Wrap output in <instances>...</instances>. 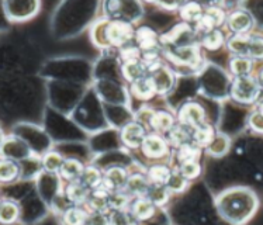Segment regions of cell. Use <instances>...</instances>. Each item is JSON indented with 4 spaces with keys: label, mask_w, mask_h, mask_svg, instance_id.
<instances>
[{
    "label": "cell",
    "mask_w": 263,
    "mask_h": 225,
    "mask_svg": "<svg viewBox=\"0 0 263 225\" xmlns=\"http://www.w3.org/2000/svg\"><path fill=\"white\" fill-rule=\"evenodd\" d=\"M64 158L57 154V152H49L43 158V167L49 173H57L61 171V167L64 165Z\"/></svg>",
    "instance_id": "cell-32"
},
{
    "label": "cell",
    "mask_w": 263,
    "mask_h": 225,
    "mask_svg": "<svg viewBox=\"0 0 263 225\" xmlns=\"http://www.w3.org/2000/svg\"><path fill=\"white\" fill-rule=\"evenodd\" d=\"M203 44L207 49H218L224 44V35L222 32L218 30H213V31L207 32L203 40Z\"/></svg>",
    "instance_id": "cell-37"
},
{
    "label": "cell",
    "mask_w": 263,
    "mask_h": 225,
    "mask_svg": "<svg viewBox=\"0 0 263 225\" xmlns=\"http://www.w3.org/2000/svg\"><path fill=\"white\" fill-rule=\"evenodd\" d=\"M155 207V204L152 203L148 197H135L131 201L129 211L137 221H145L149 220L151 217H154Z\"/></svg>",
    "instance_id": "cell-10"
},
{
    "label": "cell",
    "mask_w": 263,
    "mask_h": 225,
    "mask_svg": "<svg viewBox=\"0 0 263 225\" xmlns=\"http://www.w3.org/2000/svg\"><path fill=\"white\" fill-rule=\"evenodd\" d=\"M152 82L155 86L156 93H166L173 85V75L166 66H159L158 69L152 70Z\"/></svg>",
    "instance_id": "cell-15"
},
{
    "label": "cell",
    "mask_w": 263,
    "mask_h": 225,
    "mask_svg": "<svg viewBox=\"0 0 263 225\" xmlns=\"http://www.w3.org/2000/svg\"><path fill=\"white\" fill-rule=\"evenodd\" d=\"M134 215L127 210H116L110 215V224L111 225H135Z\"/></svg>",
    "instance_id": "cell-35"
},
{
    "label": "cell",
    "mask_w": 263,
    "mask_h": 225,
    "mask_svg": "<svg viewBox=\"0 0 263 225\" xmlns=\"http://www.w3.org/2000/svg\"><path fill=\"white\" fill-rule=\"evenodd\" d=\"M260 95V85L258 79L252 76H239L234 81L232 85V97L236 102L251 104L258 100Z\"/></svg>",
    "instance_id": "cell-4"
},
{
    "label": "cell",
    "mask_w": 263,
    "mask_h": 225,
    "mask_svg": "<svg viewBox=\"0 0 263 225\" xmlns=\"http://www.w3.org/2000/svg\"><path fill=\"white\" fill-rule=\"evenodd\" d=\"M18 217V207L14 201H9L5 200L2 203V209H0V220L3 224H11L14 222Z\"/></svg>",
    "instance_id": "cell-29"
},
{
    "label": "cell",
    "mask_w": 263,
    "mask_h": 225,
    "mask_svg": "<svg viewBox=\"0 0 263 225\" xmlns=\"http://www.w3.org/2000/svg\"><path fill=\"white\" fill-rule=\"evenodd\" d=\"M96 32L100 34L99 44L102 47L106 45H124L133 37L135 32L128 23L123 22H103L96 27Z\"/></svg>",
    "instance_id": "cell-2"
},
{
    "label": "cell",
    "mask_w": 263,
    "mask_h": 225,
    "mask_svg": "<svg viewBox=\"0 0 263 225\" xmlns=\"http://www.w3.org/2000/svg\"><path fill=\"white\" fill-rule=\"evenodd\" d=\"M179 120L180 124L192 128V131L204 125V110L197 103H189L183 106L180 113H179Z\"/></svg>",
    "instance_id": "cell-5"
},
{
    "label": "cell",
    "mask_w": 263,
    "mask_h": 225,
    "mask_svg": "<svg viewBox=\"0 0 263 225\" xmlns=\"http://www.w3.org/2000/svg\"><path fill=\"white\" fill-rule=\"evenodd\" d=\"M209 152L211 155L221 156L228 152L230 149V140L227 138L226 135H215L214 140L211 141V144L207 146Z\"/></svg>",
    "instance_id": "cell-31"
},
{
    "label": "cell",
    "mask_w": 263,
    "mask_h": 225,
    "mask_svg": "<svg viewBox=\"0 0 263 225\" xmlns=\"http://www.w3.org/2000/svg\"><path fill=\"white\" fill-rule=\"evenodd\" d=\"M221 215L232 224H242L256 211L258 200L248 189H234L227 192L218 201Z\"/></svg>",
    "instance_id": "cell-1"
},
{
    "label": "cell",
    "mask_w": 263,
    "mask_h": 225,
    "mask_svg": "<svg viewBox=\"0 0 263 225\" xmlns=\"http://www.w3.org/2000/svg\"><path fill=\"white\" fill-rule=\"evenodd\" d=\"M177 172H179L184 179L192 180V179H196V177L199 176L201 169H200L199 162H190V163H183V165H180V167H179V171Z\"/></svg>",
    "instance_id": "cell-38"
},
{
    "label": "cell",
    "mask_w": 263,
    "mask_h": 225,
    "mask_svg": "<svg viewBox=\"0 0 263 225\" xmlns=\"http://www.w3.org/2000/svg\"><path fill=\"white\" fill-rule=\"evenodd\" d=\"M103 175L102 172L99 171L96 166H86L85 167V171L82 173L81 180L85 184H86L87 188L93 190V189L99 188L100 184L103 183Z\"/></svg>",
    "instance_id": "cell-27"
},
{
    "label": "cell",
    "mask_w": 263,
    "mask_h": 225,
    "mask_svg": "<svg viewBox=\"0 0 263 225\" xmlns=\"http://www.w3.org/2000/svg\"><path fill=\"white\" fill-rule=\"evenodd\" d=\"M228 48L236 57L263 59V37H256L252 34H236L228 41Z\"/></svg>",
    "instance_id": "cell-3"
},
{
    "label": "cell",
    "mask_w": 263,
    "mask_h": 225,
    "mask_svg": "<svg viewBox=\"0 0 263 225\" xmlns=\"http://www.w3.org/2000/svg\"><path fill=\"white\" fill-rule=\"evenodd\" d=\"M249 125L251 128L258 133V134H263V114L259 111H253L249 117Z\"/></svg>",
    "instance_id": "cell-39"
},
{
    "label": "cell",
    "mask_w": 263,
    "mask_h": 225,
    "mask_svg": "<svg viewBox=\"0 0 263 225\" xmlns=\"http://www.w3.org/2000/svg\"><path fill=\"white\" fill-rule=\"evenodd\" d=\"M146 65L142 64L140 59L138 61H129V62H124L123 65V75L125 79L129 82H135L144 78L146 72Z\"/></svg>",
    "instance_id": "cell-22"
},
{
    "label": "cell",
    "mask_w": 263,
    "mask_h": 225,
    "mask_svg": "<svg viewBox=\"0 0 263 225\" xmlns=\"http://www.w3.org/2000/svg\"><path fill=\"white\" fill-rule=\"evenodd\" d=\"M131 197L133 196H129L125 190H116L113 193L110 194V197H108V204H110V210H127V207L131 205Z\"/></svg>",
    "instance_id": "cell-26"
},
{
    "label": "cell",
    "mask_w": 263,
    "mask_h": 225,
    "mask_svg": "<svg viewBox=\"0 0 263 225\" xmlns=\"http://www.w3.org/2000/svg\"><path fill=\"white\" fill-rule=\"evenodd\" d=\"M127 182H128V176L123 167H111L104 173V177H103V184L111 192L125 189Z\"/></svg>",
    "instance_id": "cell-12"
},
{
    "label": "cell",
    "mask_w": 263,
    "mask_h": 225,
    "mask_svg": "<svg viewBox=\"0 0 263 225\" xmlns=\"http://www.w3.org/2000/svg\"><path fill=\"white\" fill-rule=\"evenodd\" d=\"M214 129L211 128L210 125L204 124L199 128L193 129V135H192V142L196 144L199 148L203 146H209L211 144V141L214 140Z\"/></svg>",
    "instance_id": "cell-25"
},
{
    "label": "cell",
    "mask_w": 263,
    "mask_h": 225,
    "mask_svg": "<svg viewBox=\"0 0 263 225\" xmlns=\"http://www.w3.org/2000/svg\"><path fill=\"white\" fill-rule=\"evenodd\" d=\"M180 14H182L183 20H186V22L199 23L204 13L201 10V6L197 5V3H187L182 7Z\"/></svg>",
    "instance_id": "cell-34"
},
{
    "label": "cell",
    "mask_w": 263,
    "mask_h": 225,
    "mask_svg": "<svg viewBox=\"0 0 263 225\" xmlns=\"http://www.w3.org/2000/svg\"><path fill=\"white\" fill-rule=\"evenodd\" d=\"M171 58L180 65L197 66L201 62L199 48L196 45H179L177 48L169 52Z\"/></svg>",
    "instance_id": "cell-7"
},
{
    "label": "cell",
    "mask_w": 263,
    "mask_h": 225,
    "mask_svg": "<svg viewBox=\"0 0 263 225\" xmlns=\"http://www.w3.org/2000/svg\"><path fill=\"white\" fill-rule=\"evenodd\" d=\"M228 24L236 34H248L253 26V18L247 10H235L228 18Z\"/></svg>",
    "instance_id": "cell-13"
},
{
    "label": "cell",
    "mask_w": 263,
    "mask_h": 225,
    "mask_svg": "<svg viewBox=\"0 0 263 225\" xmlns=\"http://www.w3.org/2000/svg\"><path fill=\"white\" fill-rule=\"evenodd\" d=\"M146 138L145 128L140 123H129L121 131V141L129 148H140Z\"/></svg>",
    "instance_id": "cell-8"
},
{
    "label": "cell",
    "mask_w": 263,
    "mask_h": 225,
    "mask_svg": "<svg viewBox=\"0 0 263 225\" xmlns=\"http://www.w3.org/2000/svg\"><path fill=\"white\" fill-rule=\"evenodd\" d=\"M87 225H111V224H110V217H107L106 213H96V211H91V214L89 215Z\"/></svg>",
    "instance_id": "cell-40"
},
{
    "label": "cell",
    "mask_w": 263,
    "mask_h": 225,
    "mask_svg": "<svg viewBox=\"0 0 263 225\" xmlns=\"http://www.w3.org/2000/svg\"><path fill=\"white\" fill-rule=\"evenodd\" d=\"M146 197L149 198L151 201L155 204V205H163L169 200V190H167L166 186H156V184H152L149 193H148Z\"/></svg>",
    "instance_id": "cell-33"
},
{
    "label": "cell",
    "mask_w": 263,
    "mask_h": 225,
    "mask_svg": "<svg viewBox=\"0 0 263 225\" xmlns=\"http://www.w3.org/2000/svg\"><path fill=\"white\" fill-rule=\"evenodd\" d=\"M20 173V169L17 166L16 162L3 159L0 163V179L2 182H11L14 180Z\"/></svg>",
    "instance_id": "cell-30"
},
{
    "label": "cell",
    "mask_w": 263,
    "mask_h": 225,
    "mask_svg": "<svg viewBox=\"0 0 263 225\" xmlns=\"http://www.w3.org/2000/svg\"><path fill=\"white\" fill-rule=\"evenodd\" d=\"M166 188L169 192H173V193H182L183 190L187 188V179H184L179 172H172V176L166 183Z\"/></svg>",
    "instance_id": "cell-36"
},
{
    "label": "cell",
    "mask_w": 263,
    "mask_h": 225,
    "mask_svg": "<svg viewBox=\"0 0 263 225\" xmlns=\"http://www.w3.org/2000/svg\"><path fill=\"white\" fill-rule=\"evenodd\" d=\"M146 176L149 179L151 184H156V186H166L169 179L172 176V171L165 165H154L151 167Z\"/></svg>",
    "instance_id": "cell-21"
},
{
    "label": "cell",
    "mask_w": 263,
    "mask_h": 225,
    "mask_svg": "<svg viewBox=\"0 0 263 225\" xmlns=\"http://www.w3.org/2000/svg\"><path fill=\"white\" fill-rule=\"evenodd\" d=\"M200 148L193 142H189V144L182 145L180 148H177V161L180 165L183 163H190V162H197L200 156Z\"/></svg>",
    "instance_id": "cell-24"
},
{
    "label": "cell",
    "mask_w": 263,
    "mask_h": 225,
    "mask_svg": "<svg viewBox=\"0 0 263 225\" xmlns=\"http://www.w3.org/2000/svg\"><path fill=\"white\" fill-rule=\"evenodd\" d=\"M258 111H259V113H262V114H263V100H260V102H259V104H258Z\"/></svg>",
    "instance_id": "cell-43"
},
{
    "label": "cell",
    "mask_w": 263,
    "mask_h": 225,
    "mask_svg": "<svg viewBox=\"0 0 263 225\" xmlns=\"http://www.w3.org/2000/svg\"><path fill=\"white\" fill-rule=\"evenodd\" d=\"M83 171H85V166L79 161H76V159H65L64 165L61 167L59 173H61V176L64 177L65 180L73 182V180L81 179Z\"/></svg>",
    "instance_id": "cell-19"
},
{
    "label": "cell",
    "mask_w": 263,
    "mask_h": 225,
    "mask_svg": "<svg viewBox=\"0 0 263 225\" xmlns=\"http://www.w3.org/2000/svg\"><path fill=\"white\" fill-rule=\"evenodd\" d=\"M252 59L243 58V57H235L230 62L231 72L234 75H236V78H239V76H249V73L252 72Z\"/></svg>",
    "instance_id": "cell-28"
},
{
    "label": "cell",
    "mask_w": 263,
    "mask_h": 225,
    "mask_svg": "<svg viewBox=\"0 0 263 225\" xmlns=\"http://www.w3.org/2000/svg\"><path fill=\"white\" fill-rule=\"evenodd\" d=\"M89 213L79 205H70L62 213L64 225H87Z\"/></svg>",
    "instance_id": "cell-16"
},
{
    "label": "cell",
    "mask_w": 263,
    "mask_h": 225,
    "mask_svg": "<svg viewBox=\"0 0 263 225\" xmlns=\"http://www.w3.org/2000/svg\"><path fill=\"white\" fill-rule=\"evenodd\" d=\"M90 189L87 188L81 179L68 182L65 188V197L69 200L73 205H81L83 203H87L89 196H90Z\"/></svg>",
    "instance_id": "cell-9"
},
{
    "label": "cell",
    "mask_w": 263,
    "mask_h": 225,
    "mask_svg": "<svg viewBox=\"0 0 263 225\" xmlns=\"http://www.w3.org/2000/svg\"><path fill=\"white\" fill-rule=\"evenodd\" d=\"M149 125L158 133H169L175 127V120H173L172 114H169V113L155 111Z\"/></svg>",
    "instance_id": "cell-20"
},
{
    "label": "cell",
    "mask_w": 263,
    "mask_h": 225,
    "mask_svg": "<svg viewBox=\"0 0 263 225\" xmlns=\"http://www.w3.org/2000/svg\"><path fill=\"white\" fill-rule=\"evenodd\" d=\"M192 135H193V131H189L187 127L179 124V125H175L167 133V140H169L171 145L176 146V148H180L182 145L192 142Z\"/></svg>",
    "instance_id": "cell-17"
},
{
    "label": "cell",
    "mask_w": 263,
    "mask_h": 225,
    "mask_svg": "<svg viewBox=\"0 0 263 225\" xmlns=\"http://www.w3.org/2000/svg\"><path fill=\"white\" fill-rule=\"evenodd\" d=\"M135 40L140 45V48L146 52L155 51L156 45H158V37H156L155 31H152L148 27H142L135 32Z\"/></svg>",
    "instance_id": "cell-18"
},
{
    "label": "cell",
    "mask_w": 263,
    "mask_h": 225,
    "mask_svg": "<svg viewBox=\"0 0 263 225\" xmlns=\"http://www.w3.org/2000/svg\"><path fill=\"white\" fill-rule=\"evenodd\" d=\"M131 89H133V93H134L135 96L140 97V99H151V97L154 96V93H155V86H154V82L151 78H141L138 81L133 82V86H131Z\"/></svg>",
    "instance_id": "cell-23"
},
{
    "label": "cell",
    "mask_w": 263,
    "mask_h": 225,
    "mask_svg": "<svg viewBox=\"0 0 263 225\" xmlns=\"http://www.w3.org/2000/svg\"><path fill=\"white\" fill-rule=\"evenodd\" d=\"M224 20H226L224 11L214 7V9H209L205 11L203 17H201V20L197 23V27H199L200 31H204L207 34V32L215 30V27L221 26L224 23Z\"/></svg>",
    "instance_id": "cell-14"
},
{
    "label": "cell",
    "mask_w": 263,
    "mask_h": 225,
    "mask_svg": "<svg viewBox=\"0 0 263 225\" xmlns=\"http://www.w3.org/2000/svg\"><path fill=\"white\" fill-rule=\"evenodd\" d=\"M142 152L144 155L151 158V159H159V158H163V156L167 155V142L161 135L158 134H149L146 135L145 141L142 144Z\"/></svg>",
    "instance_id": "cell-6"
},
{
    "label": "cell",
    "mask_w": 263,
    "mask_h": 225,
    "mask_svg": "<svg viewBox=\"0 0 263 225\" xmlns=\"http://www.w3.org/2000/svg\"><path fill=\"white\" fill-rule=\"evenodd\" d=\"M258 82H259V85H260V87H263V69L260 70V73H259Z\"/></svg>",
    "instance_id": "cell-42"
},
{
    "label": "cell",
    "mask_w": 263,
    "mask_h": 225,
    "mask_svg": "<svg viewBox=\"0 0 263 225\" xmlns=\"http://www.w3.org/2000/svg\"><path fill=\"white\" fill-rule=\"evenodd\" d=\"M151 182L148 176H144L141 173H135L133 176L128 177V182L125 184V192L129 196H135V197H146L151 190Z\"/></svg>",
    "instance_id": "cell-11"
},
{
    "label": "cell",
    "mask_w": 263,
    "mask_h": 225,
    "mask_svg": "<svg viewBox=\"0 0 263 225\" xmlns=\"http://www.w3.org/2000/svg\"><path fill=\"white\" fill-rule=\"evenodd\" d=\"M121 58L124 62H129V61H138L140 59V49L135 47H125L121 52Z\"/></svg>",
    "instance_id": "cell-41"
}]
</instances>
